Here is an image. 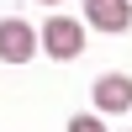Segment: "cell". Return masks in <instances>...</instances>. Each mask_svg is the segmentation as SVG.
<instances>
[{"label":"cell","mask_w":132,"mask_h":132,"mask_svg":"<svg viewBox=\"0 0 132 132\" xmlns=\"http://www.w3.org/2000/svg\"><path fill=\"white\" fill-rule=\"evenodd\" d=\"M42 48V32L21 16H0V58L5 63H27L32 53Z\"/></svg>","instance_id":"6da1fadb"},{"label":"cell","mask_w":132,"mask_h":132,"mask_svg":"<svg viewBox=\"0 0 132 132\" xmlns=\"http://www.w3.org/2000/svg\"><path fill=\"white\" fill-rule=\"evenodd\" d=\"M42 53H48V58H79L85 53V27L74 16H48V27H42Z\"/></svg>","instance_id":"7a4b0ae2"},{"label":"cell","mask_w":132,"mask_h":132,"mask_svg":"<svg viewBox=\"0 0 132 132\" xmlns=\"http://www.w3.org/2000/svg\"><path fill=\"white\" fill-rule=\"evenodd\" d=\"M95 111H132V74H101L95 79Z\"/></svg>","instance_id":"3957f363"},{"label":"cell","mask_w":132,"mask_h":132,"mask_svg":"<svg viewBox=\"0 0 132 132\" xmlns=\"http://www.w3.org/2000/svg\"><path fill=\"white\" fill-rule=\"evenodd\" d=\"M85 21L101 32H127L132 27V0H85Z\"/></svg>","instance_id":"277c9868"},{"label":"cell","mask_w":132,"mask_h":132,"mask_svg":"<svg viewBox=\"0 0 132 132\" xmlns=\"http://www.w3.org/2000/svg\"><path fill=\"white\" fill-rule=\"evenodd\" d=\"M69 132H106V122H101V116H90V111H79V116L69 122Z\"/></svg>","instance_id":"5b68a950"},{"label":"cell","mask_w":132,"mask_h":132,"mask_svg":"<svg viewBox=\"0 0 132 132\" xmlns=\"http://www.w3.org/2000/svg\"><path fill=\"white\" fill-rule=\"evenodd\" d=\"M42 5H58V0H42Z\"/></svg>","instance_id":"8992f818"}]
</instances>
